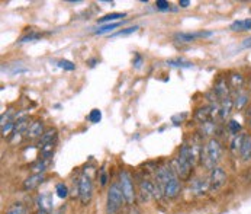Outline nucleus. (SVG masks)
<instances>
[{
    "label": "nucleus",
    "mask_w": 251,
    "mask_h": 214,
    "mask_svg": "<svg viewBox=\"0 0 251 214\" xmlns=\"http://www.w3.org/2000/svg\"><path fill=\"white\" fill-rule=\"evenodd\" d=\"M243 47H244V48H249V47H251V38H247V39L243 42Z\"/></svg>",
    "instance_id": "nucleus-45"
},
{
    "label": "nucleus",
    "mask_w": 251,
    "mask_h": 214,
    "mask_svg": "<svg viewBox=\"0 0 251 214\" xmlns=\"http://www.w3.org/2000/svg\"><path fill=\"white\" fill-rule=\"evenodd\" d=\"M36 38H39V35H38V34H29V35L22 36L19 42H28V41H32V39H36Z\"/></svg>",
    "instance_id": "nucleus-39"
},
{
    "label": "nucleus",
    "mask_w": 251,
    "mask_h": 214,
    "mask_svg": "<svg viewBox=\"0 0 251 214\" xmlns=\"http://www.w3.org/2000/svg\"><path fill=\"white\" fill-rule=\"evenodd\" d=\"M122 24L121 22H115V24H106V25H100L99 28H96L95 31H93V34L95 35H105V34H110V32H113L116 28H119Z\"/></svg>",
    "instance_id": "nucleus-21"
},
{
    "label": "nucleus",
    "mask_w": 251,
    "mask_h": 214,
    "mask_svg": "<svg viewBox=\"0 0 251 214\" xmlns=\"http://www.w3.org/2000/svg\"><path fill=\"white\" fill-rule=\"evenodd\" d=\"M215 122L212 121H208V122H203L202 124V133L203 136H212L215 133Z\"/></svg>",
    "instance_id": "nucleus-32"
},
{
    "label": "nucleus",
    "mask_w": 251,
    "mask_h": 214,
    "mask_svg": "<svg viewBox=\"0 0 251 214\" xmlns=\"http://www.w3.org/2000/svg\"><path fill=\"white\" fill-rule=\"evenodd\" d=\"M166 64L170 66V67H180V69H190V67H193V63H190V61H187V60H183V59L167 60Z\"/></svg>",
    "instance_id": "nucleus-24"
},
{
    "label": "nucleus",
    "mask_w": 251,
    "mask_h": 214,
    "mask_svg": "<svg viewBox=\"0 0 251 214\" xmlns=\"http://www.w3.org/2000/svg\"><path fill=\"white\" fill-rule=\"evenodd\" d=\"M232 99H234V108L235 109H243V108L249 104L250 95H249L247 91L241 89V91H235V95L232 96Z\"/></svg>",
    "instance_id": "nucleus-12"
},
{
    "label": "nucleus",
    "mask_w": 251,
    "mask_h": 214,
    "mask_svg": "<svg viewBox=\"0 0 251 214\" xmlns=\"http://www.w3.org/2000/svg\"><path fill=\"white\" fill-rule=\"evenodd\" d=\"M6 214H25V207H24V204L22 203H13L9 209H7V212Z\"/></svg>",
    "instance_id": "nucleus-30"
},
{
    "label": "nucleus",
    "mask_w": 251,
    "mask_h": 214,
    "mask_svg": "<svg viewBox=\"0 0 251 214\" xmlns=\"http://www.w3.org/2000/svg\"><path fill=\"white\" fill-rule=\"evenodd\" d=\"M249 118L251 120V107H250V109H249Z\"/></svg>",
    "instance_id": "nucleus-48"
},
{
    "label": "nucleus",
    "mask_w": 251,
    "mask_h": 214,
    "mask_svg": "<svg viewBox=\"0 0 251 214\" xmlns=\"http://www.w3.org/2000/svg\"><path fill=\"white\" fill-rule=\"evenodd\" d=\"M244 137H246L244 133H240V134H237V136H232V140L229 143V146H231V152H232L234 154H238V153H240Z\"/></svg>",
    "instance_id": "nucleus-22"
},
{
    "label": "nucleus",
    "mask_w": 251,
    "mask_h": 214,
    "mask_svg": "<svg viewBox=\"0 0 251 214\" xmlns=\"http://www.w3.org/2000/svg\"><path fill=\"white\" fill-rule=\"evenodd\" d=\"M132 63H134V66H135L137 69H140L141 64H143V57H141L140 54H135V60H134Z\"/></svg>",
    "instance_id": "nucleus-40"
},
{
    "label": "nucleus",
    "mask_w": 251,
    "mask_h": 214,
    "mask_svg": "<svg viewBox=\"0 0 251 214\" xmlns=\"http://www.w3.org/2000/svg\"><path fill=\"white\" fill-rule=\"evenodd\" d=\"M12 115H13V111H12V109H9L6 114H3V115H1V125H4L6 122L12 121V120H10V117H12Z\"/></svg>",
    "instance_id": "nucleus-38"
},
{
    "label": "nucleus",
    "mask_w": 251,
    "mask_h": 214,
    "mask_svg": "<svg viewBox=\"0 0 251 214\" xmlns=\"http://www.w3.org/2000/svg\"><path fill=\"white\" fill-rule=\"evenodd\" d=\"M240 157L243 162H250L251 160V136L244 137L243 144H241V150H240Z\"/></svg>",
    "instance_id": "nucleus-16"
},
{
    "label": "nucleus",
    "mask_w": 251,
    "mask_h": 214,
    "mask_svg": "<svg viewBox=\"0 0 251 214\" xmlns=\"http://www.w3.org/2000/svg\"><path fill=\"white\" fill-rule=\"evenodd\" d=\"M44 133H45L44 131V122L41 120H36L32 124H29V127H28L25 134H26V139L35 140V139H41Z\"/></svg>",
    "instance_id": "nucleus-9"
},
{
    "label": "nucleus",
    "mask_w": 251,
    "mask_h": 214,
    "mask_svg": "<svg viewBox=\"0 0 251 214\" xmlns=\"http://www.w3.org/2000/svg\"><path fill=\"white\" fill-rule=\"evenodd\" d=\"M214 93L218 96V99H224V98L229 96V89H228V83H226L225 77H219L216 80L215 86H214Z\"/></svg>",
    "instance_id": "nucleus-13"
},
{
    "label": "nucleus",
    "mask_w": 251,
    "mask_h": 214,
    "mask_svg": "<svg viewBox=\"0 0 251 214\" xmlns=\"http://www.w3.org/2000/svg\"><path fill=\"white\" fill-rule=\"evenodd\" d=\"M209 191V181L208 179H196L192 182V192L201 195Z\"/></svg>",
    "instance_id": "nucleus-17"
},
{
    "label": "nucleus",
    "mask_w": 251,
    "mask_h": 214,
    "mask_svg": "<svg viewBox=\"0 0 251 214\" xmlns=\"http://www.w3.org/2000/svg\"><path fill=\"white\" fill-rule=\"evenodd\" d=\"M87 63H89V64H90V66L93 67V66H95V63H96V60H95V59H92V60H89Z\"/></svg>",
    "instance_id": "nucleus-46"
},
{
    "label": "nucleus",
    "mask_w": 251,
    "mask_h": 214,
    "mask_svg": "<svg viewBox=\"0 0 251 214\" xmlns=\"http://www.w3.org/2000/svg\"><path fill=\"white\" fill-rule=\"evenodd\" d=\"M87 118H89V121H90V122H93V124H98V122L102 120V112H100L99 109H92Z\"/></svg>",
    "instance_id": "nucleus-34"
},
{
    "label": "nucleus",
    "mask_w": 251,
    "mask_h": 214,
    "mask_svg": "<svg viewBox=\"0 0 251 214\" xmlns=\"http://www.w3.org/2000/svg\"><path fill=\"white\" fill-rule=\"evenodd\" d=\"M55 140H57V130H55V128H48V130L42 134V137L39 139L38 147H42V146L55 143Z\"/></svg>",
    "instance_id": "nucleus-19"
},
{
    "label": "nucleus",
    "mask_w": 251,
    "mask_h": 214,
    "mask_svg": "<svg viewBox=\"0 0 251 214\" xmlns=\"http://www.w3.org/2000/svg\"><path fill=\"white\" fill-rule=\"evenodd\" d=\"M57 66L69 71H73L75 69V64H74L73 61H70V60H58V61H57Z\"/></svg>",
    "instance_id": "nucleus-35"
},
{
    "label": "nucleus",
    "mask_w": 251,
    "mask_h": 214,
    "mask_svg": "<svg viewBox=\"0 0 251 214\" xmlns=\"http://www.w3.org/2000/svg\"><path fill=\"white\" fill-rule=\"evenodd\" d=\"M13 130H15V122L13 121H9L4 125H1V134H3V137L9 136V133L13 131Z\"/></svg>",
    "instance_id": "nucleus-36"
},
{
    "label": "nucleus",
    "mask_w": 251,
    "mask_h": 214,
    "mask_svg": "<svg viewBox=\"0 0 251 214\" xmlns=\"http://www.w3.org/2000/svg\"><path fill=\"white\" fill-rule=\"evenodd\" d=\"M208 181H209V191L218 192L226 182V172L221 166H216L211 171Z\"/></svg>",
    "instance_id": "nucleus-6"
},
{
    "label": "nucleus",
    "mask_w": 251,
    "mask_h": 214,
    "mask_svg": "<svg viewBox=\"0 0 251 214\" xmlns=\"http://www.w3.org/2000/svg\"><path fill=\"white\" fill-rule=\"evenodd\" d=\"M126 16V13H108V15H105L103 18H100V19H98V22L100 24V25H106V24H115V22H118V21H121L122 18H125Z\"/></svg>",
    "instance_id": "nucleus-20"
},
{
    "label": "nucleus",
    "mask_w": 251,
    "mask_h": 214,
    "mask_svg": "<svg viewBox=\"0 0 251 214\" xmlns=\"http://www.w3.org/2000/svg\"><path fill=\"white\" fill-rule=\"evenodd\" d=\"M140 195L143 201H148L151 197H154V182L148 181V179H141L140 183Z\"/></svg>",
    "instance_id": "nucleus-10"
},
{
    "label": "nucleus",
    "mask_w": 251,
    "mask_h": 214,
    "mask_svg": "<svg viewBox=\"0 0 251 214\" xmlns=\"http://www.w3.org/2000/svg\"><path fill=\"white\" fill-rule=\"evenodd\" d=\"M124 203L125 198L121 191L119 182H113L109 188L108 197H106V214H118L122 209Z\"/></svg>",
    "instance_id": "nucleus-3"
},
{
    "label": "nucleus",
    "mask_w": 251,
    "mask_h": 214,
    "mask_svg": "<svg viewBox=\"0 0 251 214\" xmlns=\"http://www.w3.org/2000/svg\"><path fill=\"white\" fill-rule=\"evenodd\" d=\"M214 35L211 31H201V32H177L175 35V39L177 42H193L199 38H209Z\"/></svg>",
    "instance_id": "nucleus-8"
},
{
    "label": "nucleus",
    "mask_w": 251,
    "mask_h": 214,
    "mask_svg": "<svg viewBox=\"0 0 251 214\" xmlns=\"http://www.w3.org/2000/svg\"><path fill=\"white\" fill-rule=\"evenodd\" d=\"M99 181H100V185H106V182H108V175H106V171H105V169L100 171V178H99Z\"/></svg>",
    "instance_id": "nucleus-41"
},
{
    "label": "nucleus",
    "mask_w": 251,
    "mask_h": 214,
    "mask_svg": "<svg viewBox=\"0 0 251 214\" xmlns=\"http://www.w3.org/2000/svg\"><path fill=\"white\" fill-rule=\"evenodd\" d=\"M26 71H29L25 66H24V63H13V64H10V69H9V74H21V73H26Z\"/></svg>",
    "instance_id": "nucleus-31"
},
{
    "label": "nucleus",
    "mask_w": 251,
    "mask_h": 214,
    "mask_svg": "<svg viewBox=\"0 0 251 214\" xmlns=\"http://www.w3.org/2000/svg\"><path fill=\"white\" fill-rule=\"evenodd\" d=\"M214 115H215V114H214V111H212L211 105H209V107H202V108H199V109L195 112V120H196L198 122L203 124V122L211 121V118H212Z\"/></svg>",
    "instance_id": "nucleus-15"
},
{
    "label": "nucleus",
    "mask_w": 251,
    "mask_h": 214,
    "mask_svg": "<svg viewBox=\"0 0 251 214\" xmlns=\"http://www.w3.org/2000/svg\"><path fill=\"white\" fill-rule=\"evenodd\" d=\"M138 30H140V27H138V25H134V27H129V28H124V30L118 31L116 34H113V35H112V36H126V35H131V34L137 32Z\"/></svg>",
    "instance_id": "nucleus-33"
},
{
    "label": "nucleus",
    "mask_w": 251,
    "mask_h": 214,
    "mask_svg": "<svg viewBox=\"0 0 251 214\" xmlns=\"http://www.w3.org/2000/svg\"><path fill=\"white\" fill-rule=\"evenodd\" d=\"M126 214H143V213L140 212V209H137V207H134V206H129V209H128Z\"/></svg>",
    "instance_id": "nucleus-43"
},
{
    "label": "nucleus",
    "mask_w": 251,
    "mask_h": 214,
    "mask_svg": "<svg viewBox=\"0 0 251 214\" xmlns=\"http://www.w3.org/2000/svg\"><path fill=\"white\" fill-rule=\"evenodd\" d=\"M119 186H121V191L124 194L125 203L128 206H134V201H135V197H137L135 186H134L132 177L126 171H121L119 172Z\"/></svg>",
    "instance_id": "nucleus-4"
},
{
    "label": "nucleus",
    "mask_w": 251,
    "mask_h": 214,
    "mask_svg": "<svg viewBox=\"0 0 251 214\" xmlns=\"http://www.w3.org/2000/svg\"><path fill=\"white\" fill-rule=\"evenodd\" d=\"M179 6L180 7H187V6H190V1L189 0H180Z\"/></svg>",
    "instance_id": "nucleus-44"
},
{
    "label": "nucleus",
    "mask_w": 251,
    "mask_h": 214,
    "mask_svg": "<svg viewBox=\"0 0 251 214\" xmlns=\"http://www.w3.org/2000/svg\"><path fill=\"white\" fill-rule=\"evenodd\" d=\"M228 131L232 134V136H237L241 133V124L235 120H229L228 121Z\"/></svg>",
    "instance_id": "nucleus-29"
},
{
    "label": "nucleus",
    "mask_w": 251,
    "mask_h": 214,
    "mask_svg": "<svg viewBox=\"0 0 251 214\" xmlns=\"http://www.w3.org/2000/svg\"><path fill=\"white\" fill-rule=\"evenodd\" d=\"M222 157V146L216 139H209L208 143L202 147V153H201V160L203 163V166L209 171H212L214 168L218 166L219 160Z\"/></svg>",
    "instance_id": "nucleus-2"
},
{
    "label": "nucleus",
    "mask_w": 251,
    "mask_h": 214,
    "mask_svg": "<svg viewBox=\"0 0 251 214\" xmlns=\"http://www.w3.org/2000/svg\"><path fill=\"white\" fill-rule=\"evenodd\" d=\"M229 30L234 32H246L251 30V19H240L229 25Z\"/></svg>",
    "instance_id": "nucleus-18"
},
{
    "label": "nucleus",
    "mask_w": 251,
    "mask_h": 214,
    "mask_svg": "<svg viewBox=\"0 0 251 214\" xmlns=\"http://www.w3.org/2000/svg\"><path fill=\"white\" fill-rule=\"evenodd\" d=\"M36 214H48V212H45V210H38Z\"/></svg>",
    "instance_id": "nucleus-47"
},
{
    "label": "nucleus",
    "mask_w": 251,
    "mask_h": 214,
    "mask_svg": "<svg viewBox=\"0 0 251 214\" xmlns=\"http://www.w3.org/2000/svg\"><path fill=\"white\" fill-rule=\"evenodd\" d=\"M231 88L235 89V91H241L243 86H244V77L240 74V73H234L231 77Z\"/></svg>",
    "instance_id": "nucleus-27"
},
{
    "label": "nucleus",
    "mask_w": 251,
    "mask_h": 214,
    "mask_svg": "<svg viewBox=\"0 0 251 214\" xmlns=\"http://www.w3.org/2000/svg\"><path fill=\"white\" fill-rule=\"evenodd\" d=\"M232 109H234V99H232V96H226V98L221 99V104H219V117L222 120L229 118L231 114H232Z\"/></svg>",
    "instance_id": "nucleus-11"
},
{
    "label": "nucleus",
    "mask_w": 251,
    "mask_h": 214,
    "mask_svg": "<svg viewBox=\"0 0 251 214\" xmlns=\"http://www.w3.org/2000/svg\"><path fill=\"white\" fill-rule=\"evenodd\" d=\"M249 91L251 92V80H250V85H249Z\"/></svg>",
    "instance_id": "nucleus-49"
},
{
    "label": "nucleus",
    "mask_w": 251,
    "mask_h": 214,
    "mask_svg": "<svg viewBox=\"0 0 251 214\" xmlns=\"http://www.w3.org/2000/svg\"><path fill=\"white\" fill-rule=\"evenodd\" d=\"M155 183H158L166 198H176L180 194V178L172 166H161L155 174Z\"/></svg>",
    "instance_id": "nucleus-1"
},
{
    "label": "nucleus",
    "mask_w": 251,
    "mask_h": 214,
    "mask_svg": "<svg viewBox=\"0 0 251 214\" xmlns=\"http://www.w3.org/2000/svg\"><path fill=\"white\" fill-rule=\"evenodd\" d=\"M38 203H39V204H38V206H39V210L48 212L50 209H52V198H51V195H48V194L39 195Z\"/></svg>",
    "instance_id": "nucleus-25"
},
{
    "label": "nucleus",
    "mask_w": 251,
    "mask_h": 214,
    "mask_svg": "<svg viewBox=\"0 0 251 214\" xmlns=\"http://www.w3.org/2000/svg\"><path fill=\"white\" fill-rule=\"evenodd\" d=\"M77 192H78V198H80V203L83 206H87L93 197V183H92V179L90 177L83 172L78 181H77Z\"/></svg>",
    "instance_id": "nucleus-5"
},
{
    "label": "nucleus",
    "mask_w": 251,
    "mask_h": 214,
    "mask_svg": "<svg viewBox=\"0 0 251 214\" xmlns=\"http://www.w3.org/2000/svg\"><path fill=\"white\" fill-rule=\"evenodd\" d=\"M172 168H173V171L177 174V177H179L180 179H187L190 177L192 171H193V168H192L189 163H186L184 160H181L179 156L172 162Z\"/></svg>",
    "instance_id": "nucleus-7"
},
{
    "label": "nucleus",
    "mask_w": 251,
    "mask_h": 214,
    "mask_svg": "<svg viewBox=\"0 0 251 214\" xmlns=\"http://www.w3.org/2000/svg\"><path fill=\"white\" fill-rule=\"evenodd\" d=\"M29 124H28V117H22L18 120V122H15V130H13V134L19 136L22 133H26Z\"/></svg>",
    "instance_id": "nucleus-23"
},
{
    "label": "nucleus",
    "mask_w": 251,
    "mask_h": 214,
    "mask_svg": "<svg viewBox=\"0 0 251 214\" xmlns=\"http://www.w3.org/2000/svg\"><path fill=\"white\" fill-rule=\"evenodd\" d=\"M55 192H57V197H60L61 200L67 198L69 197V188L64 182H60L55 185Z\"/></svg>",
    "instance_id": "nucleus-28"
},
{
    "label": "nucleus",
    "mask_w": 251,
    "mask_h": 214,
    "mask_svg": "<svg viewBox=\"0 0 251 214\" xmlns=\"http://www.w3.org/2000/svg\"><path fill=\"white\" fill-rule=\"evenodd\" d=\"M48 163H50V160H48V159L41 157V159H38L35 163L31 166V169H32V172H34V174H44V172H45V169H47V166H48Z\"/></svg>",
    "instance_id": "nucleus-26"
},
{
    "label": "nucleus",
    "mask_w": 251,
    "mask_h": 214,
    "mask_svg": "<svg viewBox=\"0 0 251 214\" xmlns=\"http://www.w3.org/2000/svg\"><path fill=\"white\" fill-rule=\"evenodd\" d=\"M155 7H157L158 10L166 12V10H170V3H169L167 0H157V1H155Z\"/></svg>",
    "instance_id": "nucleus-37"
},
{
    "label": "nucleus",
    "mask_w": 251,
    "mask_h": 214,
    "mask_svg": "<svg viewBox=\"0 0 251 214\" xmlns=\"http://www.w3.org/2000/svg\"><path fill=\"white\" fill-rule=\"evenodd\" d=\"M44 174H34V175H31V177H28V178L24 181V189L25 191H32V189H35L38 188L42 182H44Z\"/></svg>",
    "instance_id": "nucleus-14"
},
{
    "label": "nucleus",
    "mask_w": 251,
    "mask_h": 214,
    "mask_svg": "<svg viewBox=\"0 0 251 214\" xmlns=\"http://www.w3.org/2000/svg\"><path fill=\"white\" fill-rule=\"evenodd\" d=\"M186 117H187V114H181V115H175V117L172 118V121H173L175 124H179L177 121H180V122H181V121H183V120H184Z\"/></svg>",
    "instance_id": "nucleus-42"
}]
</instances>
